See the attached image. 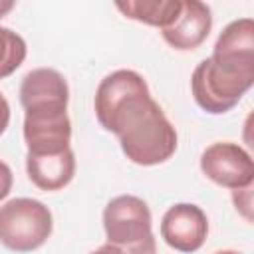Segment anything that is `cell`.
I'll return each instance as SVG.
<instances>
[{"mask_svg": "<svg viewBox=\"0 0 254 254\" xmlns=\"http://www.w3.org/2000/svg\"><path fill=\"white\" fill-rule=\"evenodd\" d=\"M93 111L99 125L119 139L131 163L153 167L175 155L177 129L153 99L141 73L133 69L107 73L95 89Z\"/></svg>", "mask_w": 254, "mask_h": 254, "instance_id": "1", "label": "cell"}, {"mask_svg": "<svg viewBox=\"0 0 254 254\" xmlns=\"http://www.w3.org/2000/svg\"><path fill=\"white\" fill-rule=\"evenodd\" d=\"M254 85V50H212L190 75L196 105L212 115L230 111Z\"/></svg>", "mask_w": 254, "mask_h": 254, "instance_id": "2", "label": "cell"}, {"mask_svg": "<svg viewBox=\"0 0 254 254\" xmlns=\"http://www.w3.org/2000/svg\"><path fill=\"white\" fill-rule=\"evenodd\" d=\"M103 230L107 244L125 254H157L151 210L135 194H119L105 204Z\"/></svg>", "mask_w": 254, "mask_h": 254, "instance_id": "3", "label": "cell"}, {"mask_svg": "<svg viewBox=\"0 0 254 254\" xmlns=\"http://www.w3.org/2000/svg\"><path fill=\"white\" fill-rule=\"evenodd\" d=\"M52 230V210L42 200L18 196L0 206V244L12 252L38 250Z\"/></svg>", "mask_w": 254, "mask_h": 254, "instance_id": "4", "label": "cell"}, {"mask_svg": "<svg viewBox=\"0 0 254 254\" xmlns=\"http://www.w3.org/2000/svg\"><path fill=\"white\" fill-rule=\"evenodd\" d=\"M202 175L218 187L240 190L254 183V163L250 153L232 141L208 145L200 155Z\"/></svg>", "mask_w": 254, "mask_h": 254, "instance_id": "5", "label": "cell"}, {"mask_svg": "<svg viewBox=\"0 0 254 254\" xmlns=\"http://www.w3.org/2000/svg\"><path fill=\"white\" fill-rule=\"evenodd\" d=\"M208 236V218L198 204L177 202L161 218V238L177 252L192 254Z\"/></svg>", "mask_w": 254, "mask_h": 254, "instance_id": "6", "label": "cell"}, {"mask_svg": "<svg viewBox=\"0 0 254 254\" xmlns=\"http://www.w3.org/2000/svg\"><path fill=\"white\" fill-rule=\"evenodd\" d=\"M212 28V12L204 2L198 0H185L179 18L161 30L163 40L179 50V52H190L196 50L210 34Z\"/></svg>", "mask_w": 254, "mask_h": 254, "instance_id": "7", "label": "cell"}, {"mask_svg": "<svg viewBox=\"0 0 254 254\" xmlns=\"http://www.w3.org/2000/svg\"><path fill=\"white\" fill-rule=\"evenodd\" d=\"M69 87L65 77L54 67L30 69L20 83V103L22 107L38 105H67Z\"/></svg>", "mask_w": 254, "mask_h": 254, "instance_id": "8", "label": "cell"}, {"mask_svg": "<svg viewBox=\"0 0 254 254\" xmlns=\"http://www.w3.org/2000/svg\"><path fill=\"white\" fill-rule=\"evenodd\" d=\"M26 173L32 185L40 190L52 192L67 187L75 175V155L73 149H65L56 155H28L26 153Z\"/></svg>", "mask_w": 254, "mask_h": 254, "instance_id": "9", "label": "cell"}, {"mask_svg": "<svg viewBox=\"0 0 254 254\" xmlns=\"http://www.w3.org/2000/svg\"><path fill=\"white\" fill-rule=\"evenodd\" d=\"M115 8L129 20L165 30L179 18L183 2L181 0H127V2H115Z\"/></svg>", "mask_w": 254, "mask_h": 254, "instance_id": "10", "label": "cell"}, {"mask_svg": "<svg viewBox=\"0 0 254 254\" xmlns=\"http://www.w3.org/2000/svg\"><path fill=\"white\" fill-rule=\"evenodd\" d=\"M26 56H28L26 40L18 32L0 26V79L12 75L24 64Z\"/></svg>", "mask_w": 254, "mask_h": 254, "instance_id": "11", "label": "cell"}, {"mask_svg": "<svg viewBox=\"0 0 254 254\" xmlns=\"http://www.w3.org/2000/svg\"><path fill=\"white\" fill-rule=\"evenodd\" d=\"M232 202H234L236 210L248 222H252V187H246V189H240V190H232Z\"/></svg>", "mask_w": 254, "mask_h": 254, "instance_id": "12", "label": "cell"}, {"mask_svg": "<svg viewBox=\"0 0 254 254\" xmlns=\"http://www.w3.org/2000/svg\"><path fill=\"white\" fill-rule=\"evenodd\" d=\"M12 185H14L12 169L8 167V163H4V161L0 159V200H4V198L10 194Z\"/></svg>", "mask_w": 254, "mask_h": 254, "instance_id": "13", "label": "cell"}, {"mask_svg": "<svg viewBox=\"0 0 254 254\" xmlns=\"http://www.w3.org/2000/svg\"><path fill=\"white\" fill-rule=\"evenodd\" d=\"M8 125H10V103L4 97V93L0 91V137L4 135Z\"/></svg>", "mask_w": 254, "mask_h": 254, "instance_id": "14", "label": "cell"}, {"mask_svg": "<svg viewBox=\"0 0 254 254\" xmlns=\"http://www.w3.org/2000/svg\"><path fill=\"white\" fill-rule=\"evenodd\" d=\"M89 254H125L123 250H119L117 246H113V244H103V246H99V248H95L93 252H89Z\"/></svg>", "mask_w": 254, "mask_h": 254, "instance_id": "15", "label": "cell"}, {"mask_svg": "<svg viewBox=\"0 0 254 254\" xmlns=\"http://www.w3.org/2000/svg\"><path fill=\"white\" fill-rule=\"evenodd\" d=\"M14 8V2H0V18H4Z\"/></svg>", "mask_w": 254, "mask_h": 254, "instance_id": "16", "label": "cell"}, {"mask_svg": "<svg viewBox=\"0 0 254 254\" xmlns=\"http://www.w3.org/2000/svg\"><path fill=\"white\" fill-rule=\"evenodd\" d=\"M214 254H242V252H238V250H216Z\"/></svg>", "mask_w": 254, "mask_h": 254, "instance_id": "17", "label": "cell"}]
</instances>
